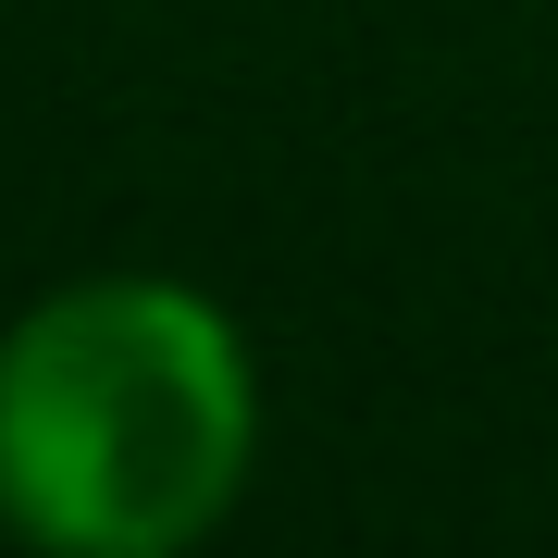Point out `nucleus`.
<instances>
[{
	"instance_id": "f257e3e1",
	"label": "nucleus",
	"mask_w": 558,
	"mask_h": 558,
	"mask_svg": "<svg viewBox=\"0 0 558 558\" xmlns=\"http://www.w3.org/2000/svg\"><path fill=\"white\" fill-rule=\"evenodd\" d=\"M260 472V360L186 274H75L0 323V521L50 558H174Z\"/></svg>"
}]
</instances>
